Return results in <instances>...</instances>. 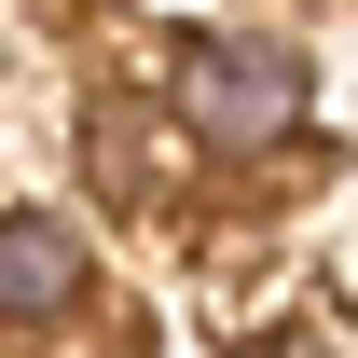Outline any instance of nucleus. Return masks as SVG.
Wrapping results in <instances>:
<instances>
[{
	"label": "nucleus",
	"instance_id": "f257e3e1",
	"mask_svg": "<svg viewBox=\"0 0 358 358\" xmlns=\"http://www.w3.org/2000/svg\"><path fill=\"white\" fill-rule=\"evenodd\" d=\"M179 110L207 152H275V138L303 124V55L275 42H193L179 55Z\"/></svg>",
	"mask_w": 358,
	"mask_h": 358
},
{
	"label": "nucleus",
	"instance_id": "f03ea898",
	"mask_svg": "<svg viewBox=\"0 0 358 358\" xmlns=\"http://www.w3.org/2000/svg\"><path fill=\"white\" fill-rule=\"evenodd\" d=\"M69 289H83V248H69L42 207H14V221H0V317H14V345H28L42 317H69Z\"/></svg>",
	"mask_w": 358,
	"mask_h": 358
}]
</instances>
